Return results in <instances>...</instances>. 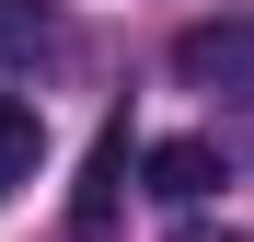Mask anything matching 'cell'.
<instances>
[{
    "label": "cell",
    "instance_id": "obj_1",
    "mask_svg": "<svg viewBox=\"0 0 254 242\" xmlns=\"http://www.w3.org/2000/svg\"><path fill=\"white\" fill-rule=\"evenodd\" d=\"M174 81H185V93L254 104V23H185L174 35Z\"/></svg>",
    "mask_w": 254,
    "mask_h": 242
},
{
    "label": "cell",
    "instance_id": "obj_2",
    "mask_svg": "<svg viewBox=\"0 0 254 242\" xmlns=\"http://www.w3.org/2000/svg\"><path fill=\"white\" fill-rule=\"evenodd\" d=\"M127 161L150 173V196H162V208H196V196H220V185H231L208 139H162V150H127Z\"/></svg>",
    "mask_w": 254,
    "mask_h": 242
},
{
    "label": "cell",
    "instance_id": "obj_3",
    "mask_svg": "<svg viewBox=\"0 0 254 242\" xmlns=\"http://www.w3.org/2000/svg\"><path fill=\"white\" fill-rule=\"evenodd\" d=\"M116 196H127V127H104V139H93V173H81L69 242H116Z\"/></svg>",
    "mask_w": 254,
    "mask_h": 242
},
{
    "label": "cell",
    "instance_id": "obj_4",
    "mask_svg": "<svg viewBox=\"0 0 254 242\" xmlns=\"http://www.w3.org/2000/svg\"><path fill=\"white\" fill-rule=\"evenodd\" d=\"M35 161H47V115H35L23 93H0V208L35 185Z\"/></svg>",
    "mask_w": 254,
    "mask_h": 242
},
{
    "label": "cell",
    "instance_id": "obj_5",
    "mask_svg": "<svg viewBox=\"0 0 254 242\" xmlns=\"http://www.w3.org/2000/svg\"><path fill=\"white\" fill-rule=\"evenodd\" d=\"M58 58V0H0V69Z\"/></svg>",
    "mask_w": 254,
    "mask_h": 242
},
{
    "label": "cell",
    "instance_id": "obj_6",
    "mask_svg": "<svg viewBox=\"0 0 254 242\" xmlns=\"http://www.w3.org/2000/svg\"><path fill=\"white\" fill-rule=\"evenodd\" d=\"M185 242H208V231H185ZM220 242H231V231H220Z\"/></svg>",
    "mask_w": 254,
    "mask_h": 242
}]
</instances>
